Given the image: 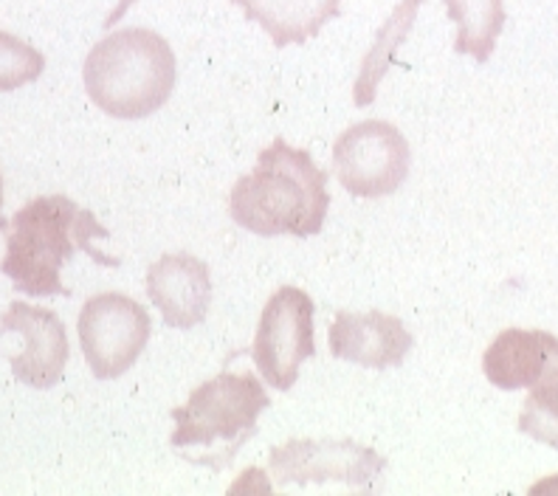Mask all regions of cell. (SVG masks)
Segmentation results:
<instances>
[{
	"instance_id": "cell-6",
	"label": "cell",
	"mask_w": 558,
	"mask_h": 496,
	"mask_svg": "<svg viewBox=\"0 0 558 496\" xmlns=\"http://www.w3.org/2000/svg\"><path fill=\"white\" fill-rule=\"evenodd\" d=\"M76 330L90 373L99 382H113L122 378L144 353L153 322L144 305L124 293L110 291L96 293L82 305Z\"/></svg>"
},
{
	"instance_id": "cell-9",
	"label": "cell",
	"mask_w": 558,
	"mask_h": 496,
	"mask_svg": "<svg viewBox=\"0 0 558 496\" xmlns=\"http://www.w3.org/2000/svg\"><path fill=\"white\" fill-rule=\"evenodd\" d=\"M0 336L21 341L17 353H7L12 375L32 389H51L62 382L71 347L65 325L54 311L12 302L0 316Z\"/></svg>"
},
{
	"instance_id": "cell-4",
	"label": "cell",
	"mask_w": 558,
	"mask_h": 496,
	"mask_svg": "<svg viewBox=\"0 0 558 496\" xmlns=\"http://www.w3.org/2000/svg\"><path fill=\"white\" fill-rule=\"evenodd\" d=\"M271 407L266 387L252 373L223 370L211 382L192 389L190 401L170 412L175 432L170 437L172 449L204 446L211 449L223 443V465L234 460L245 440L257 432V418Z\"/></svg>"
},
{
	"instance_id": "cell-19",
	"label": "cell",
	"mask_w": 558,
	"mask_h": 496,
	"mask_svg": "<svg viewBox=\"0 0 558 496\" xmlns=\"http://www.w3.org/2000/svg\"><path fill=\"white\" fill-rule=\"evenodd\" d=\"M0 209H3V178H0ZM0 231H7V220L0 218Z\"/></svg>"
},
{
	"instance_id": "cell-13",
	"label": "cell",
	"mask_w": 558,
	"mask_h": 496,
	"mask_svg": "<svg viewBox=\"0 0 558 496\" xmlns=\"http://www.w3.org/2000/svg\"><path fill=\"white\" fill-rule=\"evenodd\" d=\"M550 339L547 330H502L483 355L485 378L505 392L531 389L547 367Z\"/></svg>"
},
{
	"instance_id": "cell-3",
	"label": "cell",
	"mask_w": 558,
	"mask_h": 496,
	"mask_svg": "<svg viewBox=\"0 0 558 496\" xmlns=\"http://www.w3.org/2000/svg\"><path fill=\"white\" fill-rule=\"evenodd\" d=\"M172 46L153 28H119L85 57L90 102L113 119H144L167 105L175 88Z\"/></svg>"
},
{
	"instance_id": "cell-10",
	"label": "cell",
	"mask_w": 558,
	"mask_h": 496,
	"mask_svg": "<svg viewBox=\"0 0 558 496\" xmlns=\"http://www.w3.org/2000/svg\"><path fill=\"white\" fill-rule=\"evenodd\" d=\"M327 339L336 359L369 370L398 367L412 350V334L401 316L381 311L336 313Z\"/></svg>"
},
{
	"instance_id": "cell-17",
	"label": "cell",
	"mask_w": 558,
	"mask_h": 496,
	"mask_svg": "<svg viewBox=\"0 0 558 496\" xmlns=\"http://www.w3.org/2000/svg\"><path fill=\"white\" fill-rule=\"evenodd\" d=\"M43 71H46V57L40 48L9 32H0V94L40 80Z\"/></svg>"
},
{
	"instance_id": "cell-18",
	"label": "cell",
	"mask_w": 558,
	"mask_h": 496,
	"mask_svg": "<svg viewBox=\"0 0 558 496\" xmlns=\"http://www.w3.org/2000/svg\"><path fill=\"white\" fill-rule=\"evenodd\" d=\"M138 0H119L117 3V9H113V12L108 14V17H105V28H113V23H119L124 17V14L130 12V9L136 7Z\"/></svg>"
},
{
	"instance_id": "cell-7",
	"label": "cell",
	"mask_w": 558,
	"mask_h": 496,
	"mask_svg": "<svg viewBox=\"0 0 558 496\" xmlns=\"http://www.w3.org/2000/svg\"><path fill=\"white\" fill-rule=\"evenodd\" d=\"M412 150L396 124L367 119L336 138L333 170L353 197H384L401 190L409 176Z\"/></svg>"
},
{
	"instance_id": "cell-5",
	"label": "cell",
	"mask_w": 558,
	"mask_h": 496,
	"mask_svg": "<svg viewBox=\"0 0 558 496\" xmlns=\"http://www.w3.org/2000/svg\"><path fill=\"white\" fill-rule=\"evenodd\" d=\"M314 313L311 293L293 286L271 293V300L259 313L252 359L263 382L279 392H288L300 378L302 364L316 355Z\"/></svg>"
},
{
	"instance_id": "cell-16",
	"label": "cell",
	"mask_w": 558,
	"mask_h": 496,
	"mask_svg": "<svg viewBox=\"0 0 558 496\" xmlns=\"http://www.w3.org/2000/svg\"><path fill=\"white\" fill-rule=\"evenodd\" d=\"M519 432L533 440L558 449V339H550V355L547 367L536 384L531 387L527 401L522 403L519 415Z\"/></svg>"
},
{
	"instance_id": "cell-2",
	"label": "cell",
	"mask_w": 558,
	"mask_h": 496,
	"mask_svg": "<svg viewBox=\"0 0 558 496\" xmlns=\"http://www.w3.org/2000/svg\"><path fill=\"white\" fill-rule=\"evenodd\" d=\"M94 238H110L90 209H80L65 195H46L28 201L7 223V254L0 271L12 279L17 293L28 297H71L62 286V266L85 252L102 263L119 266V257H105L94 249Z\"/></svg>"
},
{
	"instance_id": "cell-8",
	"label": "cell",
	"mask_w": 558,
	"mask_h": 496,
	"mask_svg": "<svg viewBox=\"0 0 558 496\" xmlns=\"http://www.w3.org/2000/svg\"><path fill=\"white\" fill-rule=\"evenodd\" d=\"M384 469L387 460L378 451L353 440H288L268 457V471L279 488L311 483L373 488Z\"/></svg>"
},
{
	"instance_id": "cell-1",
	"label": "cell",
	"mask_w": 558,
	"mask_h": 496,
	"mask_svg": "<svg viewBox=\"0 0 558 496\" xmlns=\"http://www.w3.org/2000/svg\"><path fill=\"white\" fill-rule=\"evenodd\" d=\"M330 209L327 172L311 153L274 138L259 153L257 167L232 186L229 215L240 229L259 238H314Z\"/></svg>"
},
{
	"instance_id": "cell-11",
	"label": "cell",
	"mask_w": 558,
	"mask_h": 496,
	"mask_svg": "<svg viewBox=\"0 0 558 496\" xmlns=\"http://www.w3.org/2000/svg\"><path fill=\"white\" fill-rule=\"evenodd\" d=\"M147 293L163 322L190 330L206 319L211 305V277L204 259L192 254H163L147 271Z\"/></svg>"
},
{
	"instance_id": "cell-15",
	"label": "cell",
	"mask_w": 558,
	"mask_h": 496,
	"mask_svg": "<svg viewBox=\"0 0 558 496\" xmlns=\"http://www.w3.org/2000/svg\"><path fill=\"white\" fill-rule=\"evenodd\" d=\"M446 14L457 23V55L474 57L480 65L488 62L508 21L505 0H446Z\"/></svg>"
},
{
	"instance_id": "cell-12",
	"label": "cell",
	"mask_w": 558,
	"mask_h": 496,
	"mask_svg": "<svg viewBox=\"0 0 558 496\" xmlns=\"http://www.w3.org/2000/svg\"><path fill=\"white\" fill-rule=\"evenodd\" d=\"M277 48L302 46L341 14V0H232Z\"/></svg>"
},
{
	"instance_id": "cell-14",
	"label": "cell",
	"mask_w": 558,
	"mask_h": 496,
	"mask_svg": "<svg viewBox=\"0 0 558 496\" xmlns=\"http://www.w3.org/2000/svg\"><path fill=\"white\" fill-rule=\"evenodd\" d=\"M423 0H401L392 14H389L384 26L378 28L373 46L361 60L359 76H355L353 85V102L359 108H369L378 96V85L387 76L389 65L396 60V51L403 46V40L409 37V32L415 28L417 12H421Z\"/></svg>"
}]
</instances>
